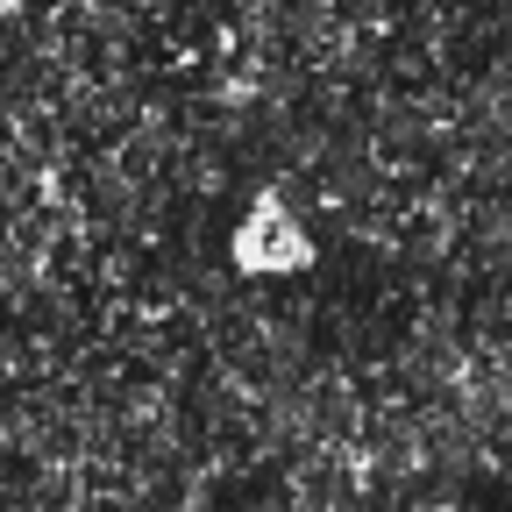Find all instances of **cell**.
<instances>
[{"label":"cell","mask_w":512,"mask_h":512,"mask_svg":"<svg viewBox=\"0 0 512 512\" xmlns=\"http://www.w3.org/2000/svg\"><path fill=\"white\" fill-rule=\"evenodd\" d=\"M235 264H242V271H264V278H285V271H306V264H313V242H306V228L285 214L278 192H264V200L249 207V221L235 228Z\"/></svg>","instance_id":"6da1fadb"}]
</instances>
